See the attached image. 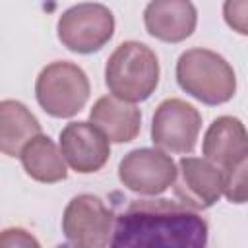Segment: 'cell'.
Listing matches in <instances>:
<instances>
[{
  "label": "cell",
  "mask_w": 248,
  "mask_h": 248,
  "mask_svg": "<svg viewBox=\"0 0 248 248\" xmlns=\"http://www.w3.org/2000/svg\"><path fill=\"white\" fill-rule=\"evenodd\" d=\"M108 248H209V227L176 200H132L114 217Z\"/></svg>",
  "instance_id": "cell-1"
},
{
  "label": "cell",
  "mask_w": 248,
  "mask_h": 248,
  "mask_svg": "<svg viewBox=\"0 0 248 248\" xmlns=\"http://www.w3.org/2000/svg\"><path fill=\"white\" fill-rule=\"evenodd\" d=\"M157 54L140 41H124L108 56L105 66V83L112 97L124 103H141L153 95L159 85Z\"/></svg>",
  "instance_id": "cell-2"
},
{
  "label": "cell",
  "mask_w": 248,
  "mask_h": 248,
  "mask_svg": "<svg viewBox=\"0 0 248 248\" xmlns=\"http://www.w3.org/2000/svg\"><path fill=\"white\" fill-rule=\"evenodd\" d=\"M176 81L182 91L209 107L223 105L236 93L232 66L209 48L184 50L176 60Z\"/></svg>",
  "instance_id": "cell-3"
},
{
  "label": "cell",
  "mask_w": 248,
  "mask_h": 248,
  "mask_svg": "<svg viewBox=\"0 0 248 248\" xmlns=\"http://www.w3.org/2000/svg\"><path fill=\"white\" fill-rule=\"evenodd\" d=\"M87 74L74 62L56 60L46 64L35 81V97L41 108L54 118L76 116L89 99Z\"/></svg>",
  "instance_id": "cell-4"
},
{
  "label": "cell",
  "mask_w": 248,
  "mask_h": 248,
  "mask_svg": "<svg viewBox=\"0 0 248 248\" xmlns=\"http://www.w3.org/2000/svg\"><path fill=\"white\" fill-rule=\"evenodd\" d=\"M114 33V16L105 4L81 2L58 17V41L72 52L91 54L101 50Z\"/></svg>",
  "instance_id": "cell-5"
},
{
  "label": "cell",
  "mask_w": 248,
  "mask_h": 248,
  "mask_svg": "<svg viewBox=\"0 0 248 248\" xmlns=\"http://www.w3.org/2000/svg\"><path fill=\"white\" fill-rule=\"evenodd\" d=\"M114 213L99 196H74L62 215V232L70 248H108Z\"/></svg>",
  "instance_id": "cell-6"
},
{
  "label": "cell",
  "mask_w": 248,
  "mask_h": 248,
  "mask_svg": "<svg viewBox=\"0 0 248 248\" xmlns=\"http://www.w3.org/2000/svg\"><path fill=\"white\" fill-rule=\"evenodd\" d=\"M202 128L200 110L182 99H165L159 103L151 122V141L157 149L170 153H192Z\"/></svg>",
  "instance_id": "cell-7"
},
{
  "label": "cell",
  "mask_w": 248,
  "mask_h": 248,
  "mask_svg": "<svg viewBox=\"0 0 248 248\" xmlns=\"http://www.w3.org/2000/svg\"><path fill=\"white\" fill-rule=\"evenodd\" d=\"M120 182L140 196H159L176 180V163L157 147H140L124 155L118 165Z\"/></svg>",
  "instance_id": "cell-8"
},
{
  "label": "cell",
  "mask_w": 248,
  "mask_h": 248,
  "mask_svg": "<svg viewBox=\"0 0 248 248\" xmlns=\"http://www.w3.org/2000/svg\"><path fill=\"white\" fill-rule=\"evenodd\" d=\"M203 159L223 172V178L248 169V136L234 116L215 118L203 136Z\"/></svg>",
  "instance_id": "cell-9"
},
{
  "label": "cell",
  "mask_w": 248,
  "mask_h": 248,
  "mask_svg": "<svg viewBox=\"0 0 248 248\" xmlns=\"http://www.w3.org/2000/svg\"><path fill=\"white\" fill-rule=\"evenodd\" d=\"M172 186L178 203L194 211L209 209L223 196V172L203 157H182Z\"/></svg>",
  "instance_id": "cell-10"
},
{
  "label": "cell",
  "mask_w": 248,
  "mask_h": 248,
  "mask_svg": "<svg viewBox=\"0 0 248 248\" xmlns=\"http://www.w3.org/2000/svg\"><path fill=\"white\" fill-rule=\"evenodd\" d=\"M58 149L62 159L79 174L101 170L110 157V141L91 122L81 120L62 128Z\"/></svg>",
  "instance_id": "cell-11"
},
{
  "label": "cell",
  "mask_w": 248,
  "mask_h": 248,
  "mask_svg": "<svg viewBox=\"0 0 248 248\" xmlns=\"http://www.w3.org/2000/svg\"><path fill=\"white\" fill-rule=\"evenodd\" d=\"M198 23L196 6L188 0H155L143 10L147 33L163 43H182Z\"/></svg>",
  "instance_id": "cell-12"
},
{
  "label": "cell",
  "mask_w": 248,
  "mask_h": 248,
  "mask_svg": "<svg viewBox=\"0 0 248 248\" xmlns=\"http://www.w3.org/2000/svg\"><path fill=\"white\" fill-rule=\"evenodd\" d=\"M89 120L112 143L132 141L140 134V128H141L140 108L112 95H105L95 101L89 112Z\"/></svg>",
  "instance_id": "cell-13"
},
{
  "label": "cell",
  "mask_w": 248,
  "mask_h": 248,
  "mask_svg": "<svg viewBox=\"0 0 248 248\" xmlns=\"http://www.w3.org/2000/svg\"><path fill=\"white\" fill-rule=\"evenodd\" d=\"M39 134V120L21 101H0V153L8 157H19L25 143Z\"/></svg>",
  "instance_id": "cell-14"
},
{
  "label": "cell",
  "mask_w": 248,
  "mask_h": 248,
  "mask_svg": "<svg viewBox=\"0 0 248 248\" xmlns=\"http://www.w3.org/2000/svg\"><path fill=\"white\" fill-rule=\"evenodd\" d=\"M19 159L23 170L37 182L54 184L66 180L68 176L66 161L62 159L58 145L45 134H39L31 141H27L19 153Z\"/></svg>",
  "instance_id": "cell-15"
},
{
  "label": "cell",
  "mask_w": 248,
  "mask_h": 248,
  "mask_svg": "<svg viewBox=\"0 0 248 248\" xmlns=\"http://www.w3.org/2000/svg\"><path fill=\"white\" fill-rule=\"evenodd\" d=\"M0 248H41L39 240L21 227H8L0 232Z\"/></svg>",
  "instance_id": "cell-16"
},
{
  "label": "cell",
  "mask_w": 248,
  "mask_h": 248,
  "mask_svg": "<svg viewBox=\"0 0 248 248\" xmlns=\"http://www.w3.org/2000/svg\"><path fill=\"white\" fill-rule=\"evenodd\" d=\"M236 6H238V2H227V4H225V8H223V12H225V21H227L234 31H238L240 35H246V33H248V29H246V10H248V2L242 4L240 12H236Z\"/></svg>",
  "instance_id": "cell-17"
}]
</instances>
